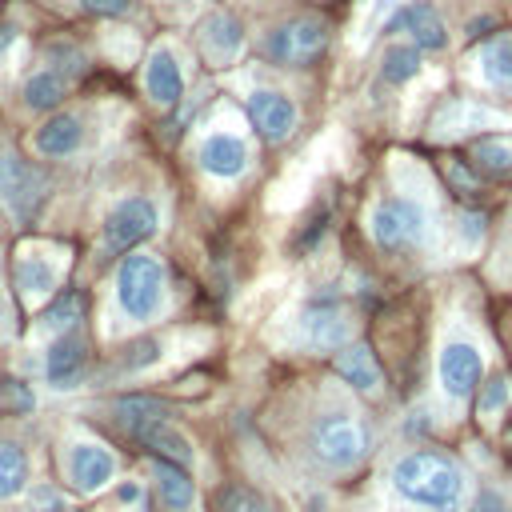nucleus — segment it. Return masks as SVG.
<instances>
[{"label": "nucleus", "mask_w": 512, "mask_h": 512, "mask_svg": "<svg viewBox=\"0 0 512 512\" xmlns=\"http://www.w3.org/2000/svg\"><path fill=\"white\" fill-rule=\"evenodd\" d=\"M392 484L404 500L432 508V512H460L464 492H468L464 468L452 456L432 452V448H416V452L400 456L392 468Z\"/></svg>", "instance_id": "obj_1"}, {"label": "nucleus", "mask_w": 512, "mask_h": 512, "mask_svg": "<svg viewBox=\"0 0 512 512\" xmlns=\"http://www.w3.org/2000/svg\"><path fill=\"white\" fill-rule=\"evenodd\" d=\"M308 444H312V456L320 464H328V468H352V464H360L368 456L372 436H368V428L356 416L332 412V416H324V420L312 424Z\"/></svg>", "instance_id": "obj_2"}, {"label": "nucleus", "mask_w": 512, "mask_h": 512, "mask_svg": "<svg viewBox=\"0 0 512 512\" xmlns=\"http://www.w3.org/2000/svg\"><path fill=\"white\" fill-rule=\"evenodd\" d=\"M164 296V268L152 256L128 252L116 268V300L132 320H148Z\"/></svg>", "instance_id": "obj_3"}, {"label": "nucleus", "mask_w": 512, "mask_h": 512, "mask_svg": "<svg viewBox=\"0 0 512 512\" xmlns=\"http://www.w3.org/2000/svg\"><path fill=\"white\" fill-rule=\"evenodd\" d=\"M428 236V212L412 196H392L372 208V240L380 248H416Z\"/></svg>", "instance_id": "obj_4"}, {"label": "nucleus", "mask_w": 512, "mask_h": 512, "mask_svg": "<svg viewBox=\"0 0 512 512\" xmlns=\"http://www.w3.org/2000/svg\"><path fill=\"white\" fill-rule=\"evenodd\" d=\"M324 48H328V24L320 16H296L268 36V56L276 64H288V68L312 64Z\"/></svg>", "instance_id": "obj_5"}, {"label": "nucleus", "mask_w": 512, "mask_h": 512, "mask_svg": "<svg viewBox=\"0 0 512 512\" xmlns=\"http://www.w3.org/2000/svg\"><path fill=\"white\" fill-rule=\"evenodd\" d=\"M44 192H48V180L40 168H32L28 160H20L12 152L0 156V200L8 204V212L20 224H28L36 216V208L44 204Z\"/></svg>", "instance_id": "obj_6"}, {"label": "nucleus", "mask_w": 512, "mask_h": 512, "mask_svg": "<svg viewBox=\"0 0 512 512\" xmlns=\"http://www.w3.org/2000/svg\"><path fill=\"white\" fill-rule=\"evenodd\" d=\"M152 232H156V208L148 200H140V196L120 200L108 212V220H104V244H108V252H128L140 240H148Z\"/></svg>", "instance_id": "obj_7"}, {"label": "nucleus", "mask_w": 512, "mask_h": 512, "mask_svg": "<svg viewBox=\"0 0 512 512\" xmlns=\"http://www.w3.org/2000/svg\"><path fill=\"white\" fill-rule=\"evenodd\" d=\"M484 376V356L468 340H448L440 348V388L452 400H468Z\"/></svg>", "instance_id": "obj_8"}, {"label": "nucleus", "mask_w": 512, "mask_h": 512, "mask_svg": "<svg viewBox=\"0 0 512 512\" xmlns=\"http://www.w3.org/2000/svg\"><path fill=\"white\" fill-rule=\"evenodd\" d=\"M300 328H304V336H308L312 348H344L348 344V332H352L348 312L340 308V300H328V296L324 300H312L304 308Z\"/></svg>", "instance_id": "obj_9"}, {"label": "nucleus", "mask_w": 512, "mask_h": 512, "mask_svg": "<svg viewBox=\"0 0 512 512\" xmlns=\"http://www.w3.org/2000/svg\"><path fill=\"white\" fill-rule=\"evenodd\" d=\"M248 120L264 140H284L296 128V104L280 92H252L248 96Z\"/></svg>", "instance_id": "obj_10"}, {"label": "nucleus", "mask_w": 512, "mask_h": 512, "mask_svg": "<svg viewBox=\"0 0 512 512\" xmlns=\"http://www.w3.org/2000/svg\"><path fill=\"white\" fill-rule=\"evenodd\" d=\"M388 28H392V32H408V36L416 40V48H432V52L448 48V28H444L440 12H436L432 4H424V0L400 8Z\"/></svg>", "instance_id": "obj_11"}, {"label": "nucleus", "mask_w": 512, "mask_h": 512, "mask_svg": "<svg viewBox=\"0 0 512 512\" xmlns=\"http://www.w3.org/2000/svg\"><path fill=\"white\" fill-rule=\"evenodd\" d=\"M68 472H72V484L80 492H100L116 476V460L100 444H76L68 456Z\"/></svg>", "instance_id": "obj_12"}, {"label": "nucleus", "mask_w": 512, "mask_h": 512, "mask_svg": "<svg viewBox=\"0 0 512 512\" xmlns=\"http://www.w3.org/2000/svg\"><path fill=\"white\" fill-rule=\"evenodd\" d=\"M200 168L212 172V176H224V180L240 176V172L248 168V148H244V140L232 136V132L208 136V140L200 144Z\"/></svg>", "instance_id": "obj_13"}, {"label": "nucleus", "mask_w": 512, "mask_h": 512, "mask_svg": "<svg viewBox=\"0 0 512 512\" xmlns=\"http://www.w3.org/2000/svg\"><path fill=\"white\" fill-rule=\"evenodd\" d=\"M144 88H148V96H152L156 104H164V108L180 100V92H184V76H180V64H176V56H172V52L156 48V52L148 56Z\"/></svg>", "instance_id": "obj_14"}, {"label": "nucleus", "mask_w": 512, "mask_h": 512, "mask_svg": "<svg viewBox=\"0 0 512 512\" xmlns=\"http://www.w3.org/2000/svg\"><path fill=\"white\" fill-rule=\"evenodd\" d=\"M240 24H236V16H228V12H212L204 24H200V44H204V56L212 60V64H228L236 52H240Z\"/></svg>", "instance_id": "obj_15"}, {"label": "nucleus", "mask_w": 512, "mask_h": 512, "mask_svg": "<svg viewBox=\"0 0 512 512\" xmlns=\"http://www.w3.org/2000/svg\"><path fill=\"white\" fill-rule=\"evenodd\" d=\"M336 372L356 392H376L380 388V364H376V356H372L368 344H344L336 352Z\"/></svg>", "instance_id": "obj_16"}, {"label": "nucleus", "mask_w": 512, "mask_h": 512, "mask_svg": "<svg viewBox=\"0 0 512 512\" xmlns=\"http://www.w3.org/2000/svg\"><path fill=\"white\" fill-rule=\"evenodd\" d=\"M112 412H116V420H120L132 436H140L144 428H152V424H164V420H168V404H164V400H156V396H144V392L116 396V400H112Z\"/></svg>", "instance_id": "obj_17"}, {"label": "nucleus", "mask_w": 512, "mask_h": 512, "mask_svg": "<svg viewBox=\"0 0 512 512\" xmlns=\"http://www.w3.org/2000/svg\"><path fill=\"white\" fill-rule=\"evenodd\" d=\"M156 492H160V500L172 512H188L192 508V496H196V484L184 472V464H172V460H160L156 456Z\"/></svg>", "instance_id": "obj_18"}, {"label": "nucleus", "mask_w": 512, "mask_h": 512, "mask_svg": "<svg viewBox=\"0 0 512 512\" xmlns=\"http://www.w3.org/2000/svg\"><path fill=\"white\" fill-rule=\"evenodd\" d=\"M36 148H40L44 156H68V152H76V148H80V120L68 116V112L44 120V124L36 128Z\"/></svg>", "instance_id": "obj_19"}, {"label": "nucleus", "mask_w": 512, "mask_h": 512, "mask_svg": "<svg viewBox=\"0 0 512 512\" xmlns=\"http://www.w3.org/2000/svg\"><path fill=\"white\" fill-rule=\"evenodd\" d=\"M80 364H84V344H80L76 336H60V340L48 348L44 372H48V380H52L56 388H68V384L80 376Z\"/></svg>", "instance_id": "obj_20"}, {"label": "nucleus", "mask_w": 512, "mask_h": 512, "mask_svg": "<svg viewBox=\"0 0 512 512\" xmlns=\"http://www.w3.org/2000/svg\"><path fill=\"white\" fill-rule=\"evenodd\" d=\"M480 76L496 88L512 84V32H496L484 48H480Z\"/></svg>", "instance_id": "obj_21"}, {"label": "nucleus", "mask_w": 512, "mask_h": 512, "mask_svg": "<svg viewBox=\"0 0 512 512\" xmlns=\"http://www.w3.org/2000/svg\"><path fill=\"white\" fill-rule=\"evenodd\" d=\"M148 452H156L160 460H172V464H188L192 460V444L164 420V424H152V428H144L140 436H136Z\"/></svg>", "instance_id": "obj_22"}, {"label": "nucleus", "mask_w": 512, "mask_h": 512, "mask_svg": "<svg viewBox=\"0 0 512 512\" xmlns=\"http://www.w3.org/2000/svg\"><path fill=\"white\" fill-rule=\"evenodd\" d=\"M60 100H64V80H60L56 72H36V76H28V84H24V104H28V108L48 112V108H56Z\"/></svg>", "instance_id": "obj_23"}, {"label": "nucleus", "mask_w": 512, "mask_h": 512, "mask_svg": "<svg viewBox=\"0 0 512 512\" xmlns=\"http://www.w3.org/2000/svg\"><path fill=\"white\" fill-rule=\"evenodd\" d=\"M472 164L488 176H508L512 172V140L496 136V140H480L472 148Z\"/></svg>", "instance_id": "obj_24"}, {"label": "nucleus", "mask_w": 512, "mask_h": 512, "mask_svg": "<svg viewBox=\"0 0 512 512\" xmlns=\"http://www.w3.org/2000/svg\"><path fill=\"white\" fill-rule=\"evenodd\" d=\"M28 484V460L16 444H4L0 440V500L16 496L20 488Z\"/></svg>", "instance_id": "obj_25"}, {"label": "nucleus", "mask_w": 512, "mask_h": 512, "mask_svg": "<svg viewBox=\"0 0 512 512\" xmlns=\"http://www.w3.org/2000/svg\"><path fill=\"white\" fill-rule=\"evenodd\" d=\"M212 512H268V500L248 484H228L216 492Z\"/></svg>", "instance_id": "obj_26"}, {"label": "nucleus", "mask_w": 512, "mask_h": 512, "mask_svg": "<svg viewBox=\"0 0 512 512\" xmlns=\"http://www.w3.org/2000/svg\"><path fill=\"white\" fill-rule=\"evenodd\" d=\"M380 72H384L388 84H404V80H412L420 72V52L408 48V44H396V48L384 52V68Z\"/></svg>", "instance_id": "obj_27"}, {"label": "nucleus", "mask_w": 512, "mask_h": 512, "mask_svg": "<svg viewBox=\"0 0 512 512\" xmlns=\"http://www.w3.org/2000/svg\"><path fill=\"white\" fill-rule=\"evenodd\" d=\"M16 284H20L24 292H52V288H56V268L44 264L40 256H24V260L16 264Z\"/></svg>", "instance_id": "obj_28"}, {"label": "nucleus", "mask_w": 512, "mask_h": 512, "mask_svg": "<svg viewBox=\"0 0 512 512\" xmlns=\"http://www.w3.org/2000/svg\"><path fill=\"white\" fill-rule=\"evenodd\" d=\"M508 392H512V388H508V376H492V380L484 384V396H480V412H484V416H496V412L508 404Z\"/></svg>", "instance_id": "obj_29"}, {"label": "nucleus", "mask_w": 512, "mask_h": 512, "mask_svg": "<svg viewBox=\"0 0 512 512\" xmlns=\"http://www.w3.org/2000/svg\"><path fill=\"white\" fill-rule=\"evenodd\" d=\"M32 512H64V500L52 488H32Z\"/></svg>", "instance_id": "obj_30"}, {"label": "nucleus", "mask_w": 512, "mask_h": 512, "mask_svg": "<svg viewBox=\"0 0 512 512\" xmlns=\"http://www.w3.org/2000/svg\"><path fill=\"white\" fill-rule=\"evenodd\" d=\"M84 12H96V16H124L132 0H80Z\"/></svg>", "instance_id": "obj_31"}, {"label": "nucleus", "mask_w": 512, "mask_h": 512, "mask_svg": "<svg viewBox=\"0 0 512 512\" xmlns=\"http://www.w3.org/2000/svg\"><path fill=\"white\" fill-rule=\"evenodd\" d=\"M480 232H484V220H480L476 212H468V216L460 220V236H468V244H476V240H480Z\"/></svg>", "instance_id": "obj_32"}, {"label": "nucleus", "mask_w": 512, "mask_h": 512, "mask_svg": "<svg viewBox=\"0 0 512 512\" xmlns=\"http://www.w3.org/2000/svg\"><path fill=\"white\" fill-rule=\"evenodd\" d=\"M136 496H140V488H136V484H124V488H120V500H136Z\"/></svg>", "instance_id": "obj_33"}, {"label": "nucleus", "mask_w": 512, "mask_h": 512, "mask_svg": "<svg viewBox=\"0 0 512 512\" xmlns=\"http://www.w3.org/2000/svg\"><path fill=\"white\" fill-rule=\"evenodd\" d=\"M388 4H392V0H376V12H384V8H388Z\"/></svg>", "instance_id": "obj_34"}]
</instances>
